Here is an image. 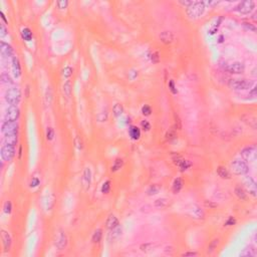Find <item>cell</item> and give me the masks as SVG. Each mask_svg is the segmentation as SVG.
<instances>
[{
  "label": "cell",
  "mask_w": 257,
  "mask_h": 257,
  "mask_svg": "<svg viewBox=\"0 0 257 257\" xmlns=\"http://www.w3.org/2000/svg\"><path fill=\"white\" fill-rule=\"evenodd\" d=\"M206 6L201 1H195L191 6L187 7L186 12L190 18H198L204 13Z\"/></svg>",
  "instance_id": "cell-1"
},
{
  "label": "cell",
  "mask_w": 257,
  "mask_h": 257,
  "mask_svg": "<svg viewBox=\"0 0 257 257\" xmlns=\"http://www.w3.org/2000/svg\"><path fill=\"white\" fill-rule=\"evenodd\" d=\"M5 100L10 105H17L21 100V92L18 88H8L5 93Z\"/></svg>",
  "instance_id": "cell-2"
},
{
  "label": "cell",
  "mask_w": 257,
  "mask_h": 257,
  "mask_svg": "<svg viewBox=\"0 0 257 257\" xmlns=\"http://www.w3.org/2000/svg\"><path fill=\"white\" fill-rule=\"evenodd\" d=\"M230 167H231V171L233 172V174L239 175V176L247 174L249 171L248 166H247L246 162L243 160H239V159L234 160L231 164H230Z\"/></svg>",
  "instance_id": "cell-3"
},
{
  "label": "cell",
  "mask_w": 257,
  "mask_h": 257,
  "mask_svg": "<svg viewBox=\"0 0 257 257\" xmlns=\"http://www.w3.org/2000/svg\"><path fill=\"white\" fill-rule=\"evenodd\" d=\"M254 7H255V3L252 0H246V1H242L234 8L235 11L242 14H249L253 11Z\"/></svg>",
  "instance_id": "cell-4"
},
{
  "label": "cell",
  "mask_w": 257,
  "mask_h": 257,
  "mask_svg": "<svg viewBox=\"0 0 257 257\" xmlns=\"http://www.w3.org/2000/svg\"><path fill=\"white\" fill-rule=\"evenodd\" d=\"M230 85L232 88L237 90H246L253 86V83L247 80H232L230 81Z\"/></svg>",
  "instance_id": "cell-5"
},
{
  "label": "cell",
  "mask_w": 257,
  "mask_h": 257,
  "mask_svg": "<svg viewBox=\"0 0 257 257\" xmlns=\"http://www.w3.org/2000/svg\"><path fill=\"white\" fill-rule=\"evenodd\" d=\"M54 245L59 250H62V249H64L66 247V245H68V237H66V234L63 230L59 229L56 234H55Z\"/></svg>",
  "instance_id": "cell-6"
},
{
  "label": "cell",
  "mask_w": 257,
  "mask_h": 257,
  "mask_svg": "<svg viewBox=\"0 0 257 257\" xmlns=\"http://www.w3.org/2000/svg\"><path fill=\"white\" fill-rule=\"evenodd\" d=\"M241 157L243 161L247 162H253L256 159V147L255 146H249V147L244 148L241 151Z\"/></svg>",
  "instance_id": "cell-7"
},
{
  "label": "cell",
  "mask_w": 257,
  "mask_h": 257,
  "mask_svg": "<svg viewBox=\"0 0 257 257\" xmlns=\"http://www.w3.org/2000/svg\"><path fill=\"white\" fill-rule=\"evenodd\" d=\"M20 116V110L17 107V105H9L8 109L5 112V121L16 122Z\"/></svg>",
  "instance_id": "cell-8"
},
{
  "label": "cell",
  "mask_w": 257,
  "mask_h": 257,
  "mask_svg": "<svg viewBox=\"0 0 257 257\" xmlns=\"http://www.w3.org/2000/svg\"><path fill=\"white\" fill-rule=\"evenodd\" d=\"M2 133L5 135H11V134H17L18 132V124L17 122L5 121L2 124Z\"/></svg>",
  "instance_id": "cell-9"
},
{
  "label": "cell",
  "mask_w": 257,
  "mask_h": 257,
  "mask_svg": "<svg viewBox=\"0 0 257 257\" xmlns=\"http://www.w3.org/2000/svg\"><path fill=\"white\" fill-rule=\"evenodd\" d=\"M0 153H1V158L3 159V161L10 162L15 156V149H14V146L4 145L1 148V152Z\"/></svg>",
  "instance_id": "cell-10"
},
{
  "label": "cell",
  "mask_w": 257,
  "mask_h": 257,
  "mask_svg": "<svg viewBox=\"0 0 257 257\" xmlns=\"http://www.w3.org/2000/svg\"><path fill=\"white\" fill-rule=\"evenodd\" d=\"M90 183H92V171H90V168H85V171H83V177H81V185H83L85 190H88Z\"/></svg>",
  "instance_id": "cell-11"
},
{
  "label": "cell",
  "mask_w": 257,
  "mask_h": 257,
  "mask_svg": "<svg viewBox=\"0 0 257 257\" xmlns=\"http://www.w3.org/2000/svg\"><path fill=\"white\" fill-rule=\"evenodd\" d=\"M0 52H1V55L3 57H10L13 54V48L8 43L1 41V43H0Z\"/></svg>",
  "instance_id": "cell-12"
},
{
  "label": "cell",
  "mask_w": 257,
  "mask_h": 257,
  "mask_svg": "<svg viewBox=\"0 0 257 257\" xmlns=\"http://www.w3.org/2000/svg\"><path fill=\"white\" fill-rule=\"evenodd\" d=\"M227 70L231 73H242L245 70V66L241 62H233L227 68Z\"/></svg>",
  "instance_id": "cell-13"
},
{
  "label": "cell",
  "mask_w": 257,
  "mask_h": 257,
  "mask_svg": "<svg viewBox=\"0 0 257 257\" xmlns=\"http://www.w3.org/2000/svg\"><path fill=\"white\" fill-rule=\"evenodd\" d=\"M160 39L161 41L165 44H169V43H172L175 39V35L174 33L171 32V31H163L160 34Z\"/></svg>",
  "instance_id": "cell-14"
},
{
  "label": "cell",
  "mask_w": 257,
  "mask_h": 257,
  "mask_svg": "<svg viewBox=\"0 0 257 257\" xmlns=\"http://www.w3.org/2000/svg\"><path fill=\"white\" fill-rule=\"evenodd\" d=\"M1 238H2V243H3L4 249H5V251H8L9 249H10V247H11V243H12L11 236L6 231L2 230V231H1Z\"/></svg>",
  "instance_id": "cell-15"
},
{
  "label": "cell",
  "mask_w": 257,
  "mask_h": 257,
  "mask_svg": "<svg viewBox=\"0 0 257 257\" xmlns=\"http://www.w3.org/2000/svg\"><path fill=\"white\" fill-rule=\"evenodd\" d=\"M12 71H13V74L16 76V78H19V76L21 75L20 62H19V59L16 56H14L12 58Z\"/></svg>",
  "instance_id": "cell-16"
},
{
  "label": "cell",
  "mask_w": 257,
  "mask_h": 257,
  "mask_svg": "<svg viewBox=\"0 0 257 257\" xmlns=\"http://www.w3.org/2000/svg\"><path fill=\"white\" fill-rule=\"evenodd\" d=\"M245 185H246L249 193H250L252 196L255 197L256 196V182L254 181L251 177H249L248 179L246 180V182H245Z\"/></svg>",
  "instance_id": "cell-17"
},
{
  "label": "cell",
  "mask_w": 257,
  "mask_h": 257,
  "mask_svg": "<svg viewBox=\"0 0 257 257\" xmlns=\"http://www.w3.org/2000/svg\"><path fill=\"white\" fill-rule=\"evenodd\" d=\"M105 225H107V228L110 230H112L115 229V228H117V226H119V220H117V218L116 217L115 215H110L109 218H107V223H105Z\"/></svg>",
  "instance_id": "cell-18"
},
{
  "label": "cell",
  "mask_w": 257,
  "mask_h": 257,
  "mask_svg": "<svg viewBox=\"0 0 257 257\" xmlns=\"http://www.w3.org/2000/svg\"><path fill=\"white\" fill-rule=\"evenodd\" d=\"M191 210H192V214L195 216L196 218H198V219H204V218H205V213H204V211L199 207L198 205H196V204L192 205Z\"/></svg>",
  "instance_id": "cell-19"
},
{
  "label": "cell",
  "mask_w": 257,
  "mask_h": 257,
  "mask_svg": "<svg viewBox=\"0 0 257 257\" xmlns=\"http://www.w3.org/2000/svg\"><path fill=\"white\" fill-rule=\"evenodd\" d=\"M17 134H11V135H5L4 137V143L5 145H10V146H14L17 143Z\"/></svg>",
  "instance_id": "cell-20"
},
{
  "label": "cell",
  "mask_w": 257,
  "mask_h": 257,
  "mask_svg": "<svg viewBox=\"0 0 257 257\" xmlns=\"http://www.w3.org/2000/svg\"><path fill=\"white\" fill-rule=\"evenodd\" d=\"M129 134H130V137H131L133 140H139L141 137V131L138 127H135V126H132L130 127L129 129Z\"/></svg>",
  "instance_id": "cell-21"
},
{
  "label": "cell",
  "mask_w": 257,
  "mask_h": 257,
  "mask_svg": "<svg viewBox=\"0 0 257 257\" xmlns=\"http://www.w3.org/2000/svg\"><path fill=\"white\" fill-rule=\"evenodd\" d=\"M183 188V181H182L181 178H177V179L174 180V183H173L172 186V190L175 194L179 193L180 190Z\"/></svg>",
  "instance_id": "cell-22"
},
{
  "label": "cell",
  "mask_w": 257,
  "mask_h": 257,
  "mask_svg": "<svg viewBox=\"0 0 257 257\" xmlns=\"http://www.w3.org/2000/svg\"><path fill=\"white\" fill-rule=\"evenodd\" d=\"M217 174L218 176L222 178V179H230L229 171H228L225 167H222V166H219V167L217 168Z\"/></svg>",
  "instance_id": "cell-23"
},
{
  "label": "cell",
  "mask_w": 257,
  "mask_h": 257,
  "mask_svg": "<svg viewBox=\"0 0 257 257\" xmlns=\"http://www.w3.org/2000/svg\"><path fill=\"white\" fill-rule=\"evenodd\" d=\"M154 205H155V207H157V208H166L170 205V200L169 199H166V198L158 199V200L155 201Z\"/></svg>",
  "instance_id": "cell-24"
},
{
  "label": "cell",
  "mask_w": 257,
  "mask_h": 257,
  "mask_svg": "<svg viewBox=\"0 0 257 257\" xmlns=\"http://www.w3.org/2000/svg\"><path fill=\"white\" fill-rule=\"evenodd\" d=\"M45 104H46L47 105H50L52 103V100H53V93H52V90L50 86H48V88H46V92H45Z\"/></svg>",
  "instance_id": "cell-25"
},
{
  "label": "cell",
  "mask_w": 257,
  "mask_h": 257,
  "mask_svg": "<svg viewBox=\"0 0 257 257\" xmlns=\"http://www.w3.org/2000/svg\"><path fill=\"white\" fill-rule=\"evenodd\" d=\"M235 194H236V196L238 197L239 199H241V200H246L247 199L246 191H245L241 186H237L236 188H235Z\"/></svg>",
  "instance_id": "cell-26"
},
{
  "label": "cell",
  "mask_w": 257,
  "mask_h": 257,
  "mask_svg": "<svg viewBox=\"0 0 257 257\" xmlns=\"http://www.w3.org/2000/svg\"><path fill=\"white\" fill-rule=\"evenodd\" d=\"M102 237H103L102 229H98V230H95V233H93V235L92 237V240H93V243H98V242L102 240Z\"/></svg>",
  "instance_id": "cell-27"
},
{
  "label": "cell",
  "mask_w": 257,
  "mask_h": 257,
  "mask_svg": "<svg viewBox=\"0 0 257 257\" xmlns=\"http://www.w3.org/2000/svg\"><path fill=\"white\" fill-rule=\"evenodd\" d=\"M112 112H114V114L116 117H120L122 112H124V107H122V105L116 104L114 107H112Z\"/></svg>",
  "instance_id": "cell-28"
},
{
  "label": "cell",
  "mask_w": 257,
  "mask_h": 257,
  "mask_svg": "<svg viewBox=\"0 0 257 257\" xmlns=\"http://www.w3.org/2000/svg\"><path fill=\"white\" fill-rule=\"evenodd\" d=\"M21 34H22V37L26 41H30L31 38H32V32L30 31L29 28H24L21 32Z\"/></svg>",
  "instance_id": "cell-29"
},
{
  "label": "cell",
  "mask_w": 257,
  "mask_h": 257,
  "mask_svg": "<svg viewBox=\"0 0 257 257\" xmlns=\"http://www.w3.org/2000/svg\"><path fill=\"white\" fill-rule=\"evenodd\" d=\"M122 164H124V162H122V159H117L116 161H115L114 165H112V172L119 171V170L122 167Z\"/></svg>",
  "instance_id": "cell-30"
},
{
  "label": "cell",
  "mask_w": 257,
  "mask_h": 257,
  "mask_svg": "<svg viewBox=\"0 0 257 257\" xmlns=\"http://www.w3.org/2000/svg\"><path fill=\"white\" fill-rule=\"evenodd\" d=\"M63 88V93H64V95H65L68 98L70 97V95H71V85H70V83H69V81H66V83L63 85V88Z\"/></svg>",
  "instance_id": "cell-31"
},
{
  "label": "cell",
  "mask_w": 257,
  "mask_h": 257,
  "mask_svg": "<svg viewBox=\"0 0 257 257\" xmlns=\"http://www.w3.org/2000/svg\"><path fill=\"white\" fill-rule=\"evenodd\" d=\"M218 243H219V239H214V240H213V241L210 243V245H209V246H208L207 253H209V254L212 253V252L216 249V247H217Z\"/></svg>",
  "instance_id": "cell-32"
},
{
  "label": "cell",
  "mask_w": 257,
  "mask_h": 257,
  "mask_svg": "<svg viewBox=\"0 0 257 257\" xmlns=\"http://www.w3.org/2000/svg\"><path fill=\"white\" fill-rule=\"evenodd\" d=\"M1 81L3 83H5V85H12V83H13L11 78L7 73H3L1 75Z\"/></svg>",
  "instance_id": "cell-33"
},
{
  "label": "cell",
  "mask_w": 257,
  "mask_h": 257,
  "mask_svg": "<svg viewBox=\"0 0 257 257\" xmlns=\"http://www.w3.org/2000/svg\"><path fill=\"white\" fill-rule=\"evenodd\" d=\"M11 210H12V204H11L10 201H6L3 205V211L6 214H10Z\"/></svg>",
  "instance_id": "cell-34"
},
{
  "label": "cell",
  "mask_w": 257,
  "mask_h": 257,
  "mask_svg": "<svg viewBox=\"0 0 257 257\" xmlns=\"http://www.w3.org/2000/svg\"><path fill=\"white\" fill-rule=\"evenodd\" d=\"M159 190H160V188L157 186V185H153V186H151L148 190V195H150V196L156 195V194H158Z\"/></svg>",
  "instance_id": "cell-35"
},
{
  "label": "cell",
  "mask_w": 257,
  "mask_h": 257,
  "mask_svg": "<svg viewBox=\"0 0 257 257\" xmlns=\"http://www.w3.org/2000/svg\"><path fill=\"white\" fill-rule=\"evenodd\" d=\"M191 166H192V164H191V162H190V161L184 160L183 162L181 163V165H180L179 167H180V169H181V171H185V170L189 169Z\"/></svg>",
  "instance_id": "cell-36"
},
{
  "label": "cell",
  "mask_w": 257,
  "mask_h": 257,
  "mask_svg": "<svg viewBox=\"0 0 257 257\" xmlns=\"http://www.w3.org/2000/svg\"><path fill=\"white\" fill-rule=\"evenodd\" d=\"M110 190V181H105L102 186V193L104 194H107Z\"/></svg>",
  "instance_id": "cell-37"
},
{
  "label": "cell",
  "mask_w": 257,
  "mask_h": 257,
  "mask_svg": "<svg viewBox=\"0 0 257 257\" xmlns=\"http://www.w3.org/2000/svg\"><path fill=\"white\" fill-rule=\"evenodd\" d=\"M54 138V131L52 128H47L46 130V139L48 141H51L53 140Z\"/></svg>",
  "instance_id": "cell-38"
},
{
  "label": "cell",
  "mask_w": 257,
  "mask_h": 257,
  "mask_svg": "<svg viewBox=\"0 0 257 257\" xmlns=\"http://www.w3.org/2000/svg\"><path fill=\"white\" fill-rule=\"evenodd\" d=\"M56 5L58 7L59 9H64L66 8L68 5V2L66 0H61V1H57L56 2Z\"/></svg>",
  "instance_id": "cell-39"
},
{
  "label": "cell",
  "mask_w": 257,
  "mask_h": 257,
  "mask_svg": "<svg viewBox=\"0 0 257 257\" xmlns=\"http://www.w3.org/2000/svg\"><path fill=\"white\" fill-rule=\"evenodd\" d=\"M142 112H143L144 116H150L151 112H152V110H151V107H149V105H146L142 107Z\"/></svg>",
  "instance_id": "cell-40"
},
{
  "label": "cell",
  "mask_w": 257,
  "mask_h": 257,
  "mask_svg": "<svg viewBox=\"0 0 257 257\" xmlns=\"http://www.w3.org/2000/svg\"><path fill=\"white\" fill-rule=\"evenodd\" d=\"M73 74V68H69V66H66L63 69V76L64 78H69V76Z\"/></svg>",
  "instance_id": "cell-41"
},
{
  "label": "cell",
  "mask_w": 257,
  "mask_h": 257,
  "mask_svg": "<svg viewBox=\"0 0 257 257\" xmlns=\"http://www.w3.org/2000/svg\"><path fill=\"white\" fill-rule=\"evenodd\" d=\"M175 138H176V133H175V131L167 132V134H166V139H167V140L171 141V140H174Z\"/></svg>",
  "instance_id": "cell-42"
},
{
  "label": "cell",
  "mask_w": 257,
  "mask_h": 257,
  "mask_svg": "<svg viewBox=\"0 0 257 257\" xmlns=\"http://www.w3.org/2000/svg\"><path fill=\"white\" fill-rule=\"evenodd\" d=\"M74 145H75V147L78 148V150L83 149V142H81L80 137H76V138L74 139Z\"/></svg>",
  "instance_id": "cell-43"
},
{
  "label": "cell",
  "mask_w": 257,
  "mask_h": 257,
  "mask_svg": "<svg viewBox=\"0 0 257 257\" xmlns=\"http://www.w3.org/2000/svg\"><path fill=\"white\" fill-rule=\"evenodd\" d=\"M141 126H142V128L145 130V131H150V129H151V125H150V122H149L148 121H146V120H144V121H142Z\"/></svg>",
  "instance_id": "cell-44"
},
{
  "label": "cell",
  "mask_w": 257,
  "mask_h": 257,
  "mask_svg": "<svg viewBox=\"0 0 257 257\" xmlns=\"http://www.w3.org/2000/svg\"><path fill=\"white\" fill-rule=\"evenodd\" d=\"M153 248V244L151 243H148V244H143L141 246V250L143 252H148L150 251V249Z\"/></svg>",
  "instance_id": "cell-45"
},
{
  "label": "cell",
  "mask_w": 257,
  "mask_h": 257,
  "mask_svg": "<svg viewBox=\"0 0 257 257\" xmlns=\"http://www.w3.org/2000/svg\"><path fill=\"white\" fill-rule=\"evenodd\" d=\"M39 183H40L39 179L36 178V177H34V178H32V180H31V182H30V187H32V188L37 187L38 185H39Z\"/></svg>",
  "instance_id": "cell-46"
},
{
  "label": "cell",
  "mask_w": 257,
  "mask_h": 257,
  "mask_svg": "<svg viewBox=\"0 0 257 257\" xmlns=\"http://www.w3.org/2000/svg\"><path fill=\"white\" fill-rule=\"evenodd\" d=\"M242 256H253L255 255V253H254L253 249H246V251H244L243 253H241Z\"/></svg>",
  "instance_id": "cell-47"
},
{
  "label": "cell",
  "mask_w": 257,
  "mask_h": 257,
  "mask_svg": "<svg viewBox=\"0 0 257 257\" xmlns=\"http://www.w3.org/2000/svg\"><path fill=\"white\" fill-rule=\"evenodd\" d=\"M98 121L100 122H105L107 120V112H105V114H104V112H102V114L98 115Z\"/></svg>",
  "instance_id": "cell-48"
},
{
  "label": "cell",
  "mask_w": 257,
  "mask_h": 257,
  "mask_svg": "<svg viewBox=\"0 0 257 257\" xmlns=\"http://www.w3.org/2000/svg\"><path fill=\"white\" fill-rule=\"evenodd\" d=\"M7 34V30H6V27L4 24H1L0 25V35H1V37L5 36V35Z\"/></svg>",
  "instance_id": "cell-49"
},
{
  "label": "cell",
  "mask_w": 257,
  "mask_h": 257,
  "mask_svg": "<svg viewBox=\"0 0 257 257\" xmlns=\"http://www.w3.org/2000/svg\"><path fill=\"white\" fill-rule=\"evenodd\" d=\"M194 2H195V1H188V0H185V1H183V0H181V1H179V3L182 4V5H184L187 8V7L191 6L192 4L194 3Z\"/></svg>",
  "instance_id": "cell-50"
},
{
  "label": "cell",
  "mask_w": 257,
  "mask_h": 257,
  "mask_svg": "<svg viewBox=\"0 0 257 257\" xmlns=\"http://www.w3.org/2000/svg\"><path fill=\"white\" fill-rule=\"evenodd\" d=\"M169 88H170V90H171V92L174 93V95H176L177 93V90H176V88H175V85H174V81L173 80H170V83H169Z\"/></svg>",
  "instance_id": "cell-51"
},
{
  "label": "cell",
  "mask_w": 257,
  "mask_h": 257,
  "mask_svg": "<svg viewBox=\"0 0 257 257\" xmlns=\"http://www.w3.org/2000/svg\"><path fill=\"white\" fill-rule=\"evenodd\" d=\"M244 26L247 28V29H249V30L256 31V27L253 24H251V23H244Z\"/></svg>",
  "instance_id": "cell-52"
},
{
  "label": "cell",
  "mask_w": 257,
  "mask_h": 257,
  "mask_svg": "<svg viewBox=\"0 0 257 257\" xmlns=\"http://www.w3.org/2000/svg\"><path fill=\"white\" fill-rule=\"evenodd\" d=\"M235 223V219L233 217H229V219H228L226 222H225V225L226 226H232L233 224Z\"/></svg>",
  "instance_id": "cell-53"
},
{
  "label": "cell",
  "mask_w": 257,
  "mask_h": 257,
  "mask_svg": "<svg viewBox=\"0 0 257 257\" xmlns=\"http://www.w3.org/2000/svg\"><path fill=\"white\" fill-rule=\"evenodd\" d=\"M205 205H206V206H209V207H211V208H215V207H217V205H216L215 203L211 202V201H205Z\"/></svg>",
  "instance_id": "cell-54"
},
{
  "label": "cell",
  "mask_w": 257,
  "mask_h": 257,
  "mask_svg": "<svg viewBox=\"0 0 257 257\" xmlns=\"http://www.w3.org/2000/svg\"><path fill=\"white\" fill-rule=\"evenodd\" d=\"M256 90H256V86H254V88L250 90V93H249V95H250V97L255 98L256 97Z\"/></svg>",
  "instance_id": "cell-55"
},
{
  "label": "cell",
  "mask_w": 257,
  "mask_h": 257,
  "mask_svg": "<svg viewBox=\"0 0 257 257\" xmlns=\"http://www.w3.org/2000/svg\"><path fill=\"white\" fill-rule=\"evenodd\" d=\"M152 61H153V62H159V56H158L157 52L152 55Z\"/></svg>",
  "instance_id": "cell-56"
},
{
  "label": "cell",
  "mask_w": 257,
  "mask_h": 257,
  "mask_svg": "<svg viewBox=\"0 0 257 257\" xmlns=\"http://www.w3.org/2000/svg\"><path fill=\"white\" fill-rule=\"evenodd\" d=\"M196 252H186V253L182 254V256H196Z\"/></svg>",
  "instance_id": "cell-57"
},
{
  "label": "cell",
  "mask_w": 257,
  "mask_h": 257,
  "mask_svg": "<svg viewBox=\"0 0 257 257\" xmlns=\"http://www.w3.org/2000/svg\"><path fill=\"white\" fill-rule=\"evenodd\" d=\"M1 14V17H2V19H3L4 21H5V22H7V20H6V18H5V16H4V14H3V12H1L0 13Z\"/></svg>",
  "instance_id": "cell-58"
}]
</instances>
